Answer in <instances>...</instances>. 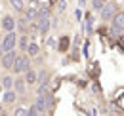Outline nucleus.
Returning a JSON list of instances; mask_svg holds the SVG:
<instances>
[{"label": "nucleus", "instance_id": "f257e3e1", "mask_svg": "<svg viewBox=\"0 0 124 116\" xmlns=\"http://www.w3.org/2000/svg\"><path fill=\"white\" fill-rule=\"evenodd\" d=\"M16 42H17V36L14 34V30H10V32L4 36V40H2L0 51H2V53H6V51H10V50H14V48H16Z\"/></svg>", "mask_w": 124, "mask_h": 116}, {"label": "nucleus", "instance_id": "f03ea898", "mask_svg": "<svg viewBox=\"0 0 124 116\" xmlns=\"http://www.w3.org/2000/svg\"><path fill=\"white\" fill-rule=\"evenodd\" d=\"M12 69H14L16 72H25V71L29 69V59L25 57V55H16V61H14Z\"/></svg>", "mask_w": 124, "mask_h": 116}, {"label": "nucleus", "instance_id": "7ed1b4c3", "mask_svg": "<svg viewBox=\"0 0 124 116\" xmlns=\"http://www.w3.org/2000/svg\"><path fill=\"white\" fill-rule=\"evenodd\" d=\"M122 29H124V15L115 14V19H113V34L115 36H122Z\"/></svg>", "mask_w": 124, "mask_h": 116}, {"label": "nucleus", "instance_id": "20e7f679", "mask_svg": "<svg viewBox=\"0 0 124 116\" xmlns=\"http://www.w3.org/2000/svg\"><path fill=\"white\" fill-rule=\"evenodd\" d=\"M116 14V4H103V8H101V17L103 19H111L113 15Z\"/></svg>", "mask_w": 124, "mask_h": 116}, {"label": "nucleus", "instance_id": "39448f33", "mask_svg": "<svg viewBox=\"0 0 124 116\" xmlns=\"http://www.w3.org/2000/svg\"><path fill=\"white\" fill-rule=\"evenodd\" d=\"M14 61H16V51H14V50H10V51L4 53V57H2V65H4L6 69H12Z\"/></svg>", "mask_w": 124, "mask_h": 116}, {"label": "nucleus", "instance_id": "423d86ee", "mask_svg": "<svg viewBox=\"0 0 124 116\" xmlns=\"http://www.w3.org/2000/svg\"><path fill=\"white\" fill-rule=\"evenodd\" d=\"M48 29H50V19H48V17H40V23H38V30H40L42 34H46Z\"/></svg>", "mask_w": 124, "mask_h": 116}, {"label": "nucleus", "instance_id": "0eeeda50", "mask_svg": "<svg viewBox=\"0 0 124 116\" xmlns=\"http://www.w3.org/2000/svg\"><path fill=\"white\" fill-rule=\"evenodd\" d=\"M36 14H38V8H36V0H32L31 6L27 8V19H32V17H36Z\"/></svg>", "mask_w": 124, "mask_h": 116}, {"label": "nucleus", "instance_id": "6e6552de", "mask_svg": "<svg viewBox=\"0 0 124 116\" xmlns=\"http://www.w3.org/2000/svg\"><path fill=\"white\" fill-rule=\"evenodd\" d=\"M2 27L8 30V32H10V30H14V27H16V21H14V19L8 15V17H4V21H2Z\"/></svg>", "mask_w": 124, "mask_h": 116}, {"label": "nucleus", "instance_id": "1a4fd4ad", "mask_svg": "<svg viewBox=\"0 0 124 116\" xmlns=\"http://www.w3.org/2000/svg\"><path fill=\"white\" fill-rule=\"evenodd\" d=\"M34 80H36V74L32 72L31 69H27V74H25V82H27V84H34Z\"/></svg>", "mask_w": 124, "mask_h": 116}, {"label": "nucleus", "instance_id": "9d476101", "mask_svg": "<svg viewBox=\"0 0 124 116\" xmlns=\"http://www.w3.org/2000/svg\"><path fill=\"white\" fill-rule=\"evenodd\" d=\"M25 50L29 51V55H36V53H38V46H36V44H32V42L27 44V48H25Z\"/></svg>", "mask_w": 124, "mask_h": 116}, {"label": "nucleus", "instance_id": "9b49d317", "mask_svg": "<svg viewBox=\"0 0 124 116\" xmlns=\"http://www.w3.org/2000/svg\"><path fill=\"white\" fill-rule=\"evenodd\" d=\"M4 101H6V103H14V101H16V93H14L12 89H8L6 95H4Z\"/></svg>", "mask_w": 124, "mask_h": 116}, {"label": "nucleus", "instance_id": "f8f14e48", "mask_svg": "<svg viewBox=\"0 0 124 116\" xmlns=\"http://www.w3.org/2000/svg\"><path fill=\"white\" fill-rule=\"evenodd\" d=\"M107 0H93L92 2V6H93V10H101L103 8V4H105Z\"/></svg>", "mask_w": 124, "mask_h": 116}, {"label": "nucleus", "instance_id": "ddd939ff", "mask_svg": "<svg viewBox=\"0 0 124 116\" xmlns=\"http://www.w3.org/2000/svg\"><path fill=\"white\" fill-rule=\"evenodd\" d=\"M10 4H12L16 10H23V0H10Z\"/></svg>", "mask_w": 124, "mask_h": 116}, {"label": "nucleus", "instance_id": "4468645a", "mask_svg": "<svg viewBox=\"0 0 124 116\" xmlns=\"http://www.w3.org/2000/svg\"><path fill=\"white\" fill-rule=\"evenodd\" d=\"M2 84H4V87H6V89H10V87L14 86V80L8 76V78H4V82H2Z\"/></svg>", "mask_w": 124, "mask_h": 116}, {"label": "nucleus", "instance_id": "2eb2a0df", "mask_svg": "<svg viewBox=\"0 0 124 116\" xmlns=\"http://www.w3.org/2000/svg\"><path fill=\"white\" fill-rule=\"evenodd\" d=\"M16 89L19 91V93H23V91H25V82H21V80L16 82Z\"/></svg>", "mask_w": 124, "mask_h": 116}, {"label": "nucleus", "instance_id": "dca6fc26", "mask_svg": "<svg viewBox=\"0 0 124 116\" xmlns=\"http://www.w3.org/2000/svg\"><path fill=\"white\" fill-rule=\"evenodd\" d=\"M14 114H16V116H27V114H29V110H27V109H16Z\"/></svg>", "mask_w": 124, "mask_h": 116}, {"label": "nucleus", "instance_id": "f3484780", "mask_svg": "<svg viewBox=\"0 0 124 116\" xmlns=\"http://www.w3.org/2000/svg\"><path fill=\"white\" fill-rule=\"evenodd\" d=\"M67 46H69V38H67V36H63V38H61V44H59V48H61V50H67Z\"/></svg>", "mask_w": 124, "mask_h": 116}, {"label": "nucleus", "instance_id": "a211bd4d", "mask_svg": "<svg viewBox=\"0 0 124 116\" xmlns=\"http://www.w3.org/2000/svg\"><path fill=\"white\" fill-rule=\"evenodd\" d=\"M65 8H67V2H65V0H59V2H57V10H59V12H65Z\"/></svg>", "mask_w": 124, "mask_h": 116}, {"label": "nucleus", "instance_id": "6ab92c4d", "mask_svg": "<svg viewBox=\"0 0 124 116\" xmlns=\"http://www.w3.org/2000/svg\"><path fill=\"white\" fill-rule=\"evenodd\" d=\"M27 44H29V40H27V36H23V38H21V40H19V46H21V48H23V50H25V48H27Z\"/></svg>", "mask_w": 124, "mask_h": 116}, {"label": "nucleus", "instance_id": "aec40b11", "mask_svg": "<svg viewBox=\"0 0 124 116\" xmlns=\"http://www.w3.org/2000/svg\"><path fill=\"white\" fill-rule=\"evenodd\" d=\"M38 95H48V87L46 86H40V87H38Z\"/></svg>", "mask_w": 124, "mask_h": 116}, {"label": "nucleus", "instance_id": "412c9836", "mask_svg": "<svg viewBox=\"0 0 124 116\" xmlns=\"http://www.w3.org/2000/svg\"><path fill=\"white\" fill-rule=\"evenodd\" d=\"M48 15H50L48 8H42V10H40V17H48Z\"/></svg>", "mask_w": 124, "mask_h": 116}, {"label": "nucleus", "instance_id": "4be33fe9", "mask_svg": "<svg viewBox=\"0 0 124 116\" xmlns=\"http://www.w3.org/2000/svg\"><path fill=\"white\" fill-rule=\"evenodd\" d=\"M19 27L25 30V29H27V21H25V19H23V21H19Z\"/></svg>", "mask_w": 124, "mask_h": 116}, {"label": "nucleus", "instance_id": "5701e85b", "mask_svg": "<svg viewBox=\"0 0 124 116\" xmlns=\"http://www.w3.org/2000/svg\"><path fill=\"white\" fill-rule=\"evenodd\" d=\"M0 112H2V105H0Z\"/></svg>", "mask_w": 124, "mask_h": 116}, {"label": "nucleus", "instance_id": "b1692460", "mask_svg": "<svg viewBox=\"0 0 124 116\" xmlns=\"http://www.w3.org/2000/svg\"><path fill=\"white\" fill-rule=\"evenodd\" d=\"M31 2H32V0H31Z\"/></svg>", "mask_w": 124, "mask_h": 116}]
</instances>
